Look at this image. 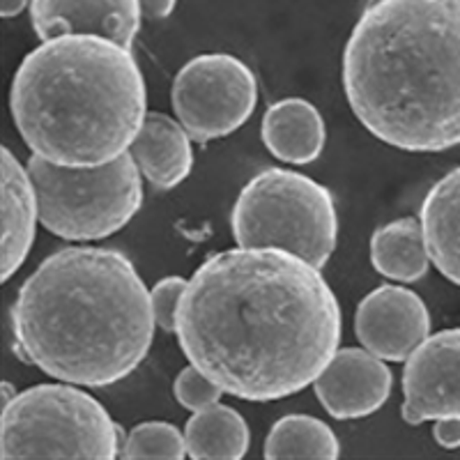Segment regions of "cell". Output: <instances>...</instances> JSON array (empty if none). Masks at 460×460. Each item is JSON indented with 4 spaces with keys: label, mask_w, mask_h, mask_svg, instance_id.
<instances>
[{
    "label": "cell",
    "mask_w": 460,
    "mask_h": 460,
    "mask_svg": "<svg viewBox=\"0 0 460 460\" xmlns=\"http://www.w3.org/2000/svg\"><path fill=\"white\" fill-rule=\"evenodd\" d=\"M189 364L226 394L295 396L341 348L343 314L320 267L272 246L209 256L189 279L175 323Z\"/></svg>",
    "instance_id": "obj_1"
},
{
    "label": "cell",
    "mask_w": 460,
    "mask_h": 460,
    "mask_svg": "<svg viewBox=\"0 0 460 460\" xmlns=\"http://www.w3.org/2000/svg\"><path fill=\"white\" fill-rule=\"evenodd\" d=\"M10 323L26 364L94 389L137 371L157 327L134 262L104 246H65L44 258L19 288Z\"/></svg>",
    "instance_id": "obj_2"
},
{
    "label": "cell",
    "mask_w": 460,
    "mask_h": 460,
    "mask_svg": "<svg viewBox=\"0 0 460 460\" xmlns=\"http://www.w3.org/2000/svg\"><path fill=\"white\" fill-rule=\"evenodd\" d=\"M343 90L377 141L460 146V0H368L343 51Z\"/></svg>",
    "instance_id": "obj_3"
},
{
    "label": "cell",
    "mask_w": 460,
    "mask_h": 460,
    "mask_svg": "<svg viewBox=\"0 0 460 460\" xmlns=\"http://www.w3.org/2000/svg\"><path fill=\"white\" fill-rule=\"evenodd\" d=\"M10 111L32 155L58 166H102L129 152L147 115L131 49L102 35H58L16 69Z\"/></svg>",
    "instance_id": "obj_4"
},
{
    "label": "cell",
    "mask_w": 460,
    "mask_h": 460,
    "mask_svg": "<svg viewBox=\"0 0 460 460\" xmlns=\"http://www.w3.org/2000/svg\"><path fill=\"white\" fill-rule=\"evenodd\" d=\"M122 430L93 394L72 382H47L16 394L0 414V458L113 460Z\"/></svg>",
    "instance_id": "obj_5"
},
{
    "label": "cell",
    "mask_w": 460,
    "mask_h": 460,
    "mask_svg": "<svg viewBox=\"0 0 460 460\" xmlns=\"http://www.w3.org/2000/svg\"><path fill=\"white\" fill-rule=\"evenodd\" d=\"M230 233L237 246H272L323 270L339 240L330 189L290 168H267L242 187Z\"/></svg>",
    "instance_id": "obj_6"
},
{
    "label": "cell",
    "mask_w": 460,
    "mask_h": 460,
    "mask_svg": "<svg viewBox=\"0 0 460 460\" xmlns=\"http://www.w3.org/2000/svg\"><path fill=\"white\" fill-rule=\"evenodd\" d=\"M28 172L37 191L40 224L63 240H104L143 208V172L131 152L90 168L58 166L32 155Z\"/></svg>",
    "instance_id": "obj_7"
},
{
    "label": "cell",
    "mask_w": 460,
    "mask_h": 460,
    "mask_svg": "<svg viewBox=\"0 0 460 460\" xmlns=\"http://www.w3.org/2000/svg\"><path fill=\"white\" fill-rule=\"evenodd\" d=\"M171 104L196 143L230 137L256 111V74L230 53H203L175 74Z\"/></svg>",
    "instance_id": "obj_8"
},
{
    "label": "cell",
    "mask_w": 460,
    "mask_h": 460,
    "mask_svg": "<svg viewBox=\"0 0 460 460\" xmlns=\"http://www.w3.org/2000/svg\"><path fill=\"white\" fill-rule=\"evenodd\" d=\"M405 424L460 417V327L426 336L402 368Z\"/></svg>",
    "instance_id": "obj_9"
},
{
    "label": "cell",
    "mask_w": 460,
    "mask_h": 460,
    "mask_svg": "<svg viewBox=\"0 0 460 460\" xmlns=\"http://www.w3.org/2000/svg\"><path fill=\"white\" fill-rule=\"evenodd\" d=\"M355 334L385 361H405L430 334L429 306L410 288L382 283L357 306Z\"/></svg>",
    "instance_id": "obj_10"
},
{
    "label": "cell",
    "mask_w": 460,
    "mask_h": 460,
    "mask_svg": "<svg viewBox=\"0 0 460 460\" xmlns=\"http://www.w3.org/2000/svg\"><path fill=\"white\" fill-rule=\"evenodd\" d=\"M394 376L385 359L367 348H339L314 389L320 405L339 421L367 419L389 401Z\"/></svg>",
    "instance_id": "obj_11"
},
{
    "label": "cell",
    "mask_w": 460,
    "mask_h": 460,
    "mask_svg": "<svg viewBox=\"0 0 460 460\" xmlns=\"http://www.w3.org/2000/svg\"><path fill=\"white\" fill-rule=\"evenodd\" d=\"M138 0H32L31 23L40 40L58 35H102L131 49L141 31Z\"/></svg>",
    "instance_id": "obj_12"
},
{
    "label": "cell",
    "mask_w": 460,
    "mask_h": 460,
    "mask_svg": "<svg viewBox=\"0 0 460 460\" xmlns=\"http://www.w3.org/2000/svg\"><path fill=\"white\" fill-rule=\"evenodd\" d=\"M0 203H3L0 279L7 283L31 253L37 221H40V205L28 166H23L5 146L0 147Z\"/></svg>",
    "instance_id": "obj_13"
},
{
    "label": "cell",
    "mask_w": 460,
    "mask_h": 460,
    "mask_svg": "<svg viewBox=\"0 0 460 460\" xmlns=\"http://www.w3.org/2000/svg\"><path fill=\"white\" fill-rule=\"evenodd\" d=\"M194 138L189 137L182 122L166 113H147L137 141L129 152L137 159L143 178L157 189L171 191L191 175L194 168Z\"/></svg>",
    "instance_id": "obj_14"
},
{
    "label": "cell",
    "mask_w": 460,
    "mask_h": 460,
    "mask_svg": "<svg viewBox=\"0 0 460 460\" xmlns=\"http://www.w3.org/2000/svg\"><path fill=\"white\" fill-rule=\"evenodd\" d=\"M261 137L272 157L306 166L323 155L327 127L318 106L304 97H286L265 111Z\"/></svg>",
    "instance_id": "obj_15"
},
{
    "label": "cell",
    "mask_w": 460,
    "mask_h": 460,
    "mask_svg": "<svg viewBox=\"0 0 460 460\" xmlns=\"http://www.w3.org/2000/svg\"><path fill=\"white\" fill-rule=\"evenodd\" d=\"M419 221L433 267L460 288V166L433 184L419 209Z\"/></svg>",
    "instance_id": "obj_16"
},
{
    "label": "cell",
    "mask_w": 460,
    "mask_h": 460,
    "mask_svg": "<svg viewBox=\"0 0 460 460\" xmlns=\"http://www.w3.org/2000/svg\"><path fill=\"white\" fill-rule=\"evenodd\" d=\"M371 262L376 272L396 283L421 281L430 267L421 221L401 217L380 226L371 237Z\"/></svg>",
    "instance_id": "obj_17"
},
{
    "label": "cell",
    "mask_w": 460,
    "mask_h": 460,
    "mask_svg": "<svg viewBox=\"0 0 460 460\" xmlns=\"http://www.w3.org/2000/svg\"><path fill=\"white\" fill-rule=\"evenodd\" d=\"M184 439L189 458L242 460L252 445V430L235 408L212 402L189 417Z\"/></svg>",
    "instance_id": "obj_18"
},
{
    "label": "cell",
    "mask_w": 460,
    "mask_h": 460,
    "mask_svg": "<svg viewBox=\"0 0 460 460\" xmlns=\"http://www.w3.org/2000/svg\"><path fill=\"white\" fill-rule=\"evenodd\" d=\"M262 456L267 460H336L341 456V442L323 419L286 414L267 433Z\"/></svg>",
    "instance_id": "obj_19"
},
{
    "label": "cell",
    "mask_w": 460,
    "mask_h": 460,
    "mask_svg": "<svg viewBox=\"0 0 460 460\" xmlns=\"http://www.w3.org/2000/svg\"><path fill=\"white\" fill-rule=\"evenodd\" d=\"M120 458L125 460H182L187 439L168 421H143L125 435Z\"/></svg>",
    "instance_id": "obj_20"
},
{
    "label": "cell",
    "mask_w": 460,
    "mask_h": 460,
    "mask_svg": "<svg viewBox=\"0 0 460 460\" xmlns=\"http://www.w3.org/2000/svg\"><path fill=\"white\" fill-rule=\"evenodd\" d=\"M172 394H175V401H178L184 410H189V412H199V410L208 408L212 402H219L221 394L226 392L217 385V382L209 380L203 371H199L194 364H189V367L182 368L180 376L175 377Z\"/></svg>",
    "instance_id": "obj_21"
},
{
    "label": "cell",
    "mask_w": 460,
    "mask_h": 460,
    "mask_svg": "<svg viewBox=\"0 0 460 460\" xmlns=\"http://www.w3.org/2000/svg\"><path fill=\"white\" fill-rule=\"evenodd\" d=\"M189 279L184 277H166L157 281V286L150 290L152 311H155V320L157 327L164 332H175V323H178V309L180 302L184 297Z\"/></svg>",
    "instance_id": "obj_22"
},
{
    "label": "cell",
    "mask_w": 460,
    "mask_h": 460,
    "mask_svg": "<svg viewBox=\"0 0 460 460\" xmlns=\"http://www.w3.org/2000/svg\"><path fill=\"white\" fill-rule=\"evenodd\" d=\"M433 438L445 449H458L460 447V417H447L433 421Z\"/></svg>",
    "instance_id": "obj_23"
},
{
    "label": "cell",
    "mask_w": 460,
    "mask_h": 460,
    "mask_svg": "<svg viewBox=\"0 0 460 460\" xmlns=\"http://www.w3.org/2000/svg\"><path fill=\"white\" fill-rule=\"evenodd\" d=\"M138 3H141L143 16H147L152 22L171 16L175 5H178V0H138Z\"/></svg>",
    "instance_id": "obj_24"
},
{
    "label": "cell",
    "mask_w": 460,
    "mask_h": 460,
    "mask_svg": "<svg viewBox=\"0 0 460 460\" xmlns=\"http://www.w3.org/2000/svg\"><path fill=\"white\" fill-rule=\"evenodd\" d=\"M32 0H0V14L3 19H14L23 10H31Z\"/></svg>",
    "instance_id": "obj_25"
}]
</instances>
